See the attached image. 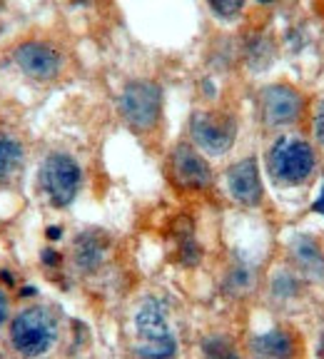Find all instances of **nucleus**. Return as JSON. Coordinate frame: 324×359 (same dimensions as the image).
I'll use <instances>...</instances> for the list:
<instances>
[{"instance_id": "obj_1", "label": "nucleus", "mask_w": 324, "mask_h": 359, "mask_svg": "<svg viewBox=\"0 0 324 359\" xmlns=\"http://www.w3.org/2000/svg\"><path fill=\"white\" fill-rule=\"evenodd\" d=\"M60 337L58 314L45 304H33L15 314L8 327V344L20 359H43Z\"/></svg>"}, {"instance_id": "obj_2", "label": "nucleus", "mask_w": 324, "mask_h": 359, "mask_svg": "<svg viewBox=\"0 0 324 359\" xmlns=\"http://www.w3.org/2000/svg\"><path fill=\"white\" fill-rule=\"evenodd\" d=\"M135 332L137 344L135 354L140 359H173L177 354V342L170 332L168 304L157 297H150L135 312Z\"/></svg>"}, {"instance_id": "obj_3", "label": "nucleus", "mask_w": 324, "mask_h": 359, "mask_svg": "<svg viewBox=\"0 0 324 359\" xmlns=\"http://www.w3.org/2000/svg\"><path fill=\"white\" fill-rule=\"evenodd\" d=\"M38 182L53 208H67V205H73V200L80 192L83 170L73 155L50 152V155H45L43 165H40Z\"/></svg>"}, {"instance_id": "obj_4", "label": "nucleus", "mask_w": 324, "mask_h": 359, "mask_svg": "<svg viewBox=\"0 0 324 359\" xmlns=\"http://www.w3.org/2000/svg\"><path fill=\"white\" fill-rule=\"evenodd\" d=\"M267 165L269 175L280 185H299L312 175L317 157H314V147L307 140L295 137V135H285L269 147Z\"/></svg>"}, {"instance_id": "obj_5", "label": "nucleus", "mask_w": 324, "mask_h": 359, "mask_svg": "<svg viewBox=\"0 0 324 359\" xmlns=\"http://www.w3.org/2000/svg\"><path fill=\"white\" fill-rule=\"evenodd\" d=\"M120 115L135 133H150L162 115V90L152 80H133L120 93Z\"/></svg>"}, {"instance_id": "obj_6", "label": "nucleus", "mask_w": 324, "mask_h": 359, "mask_svg": "<svg viewBox=\"0 0 324 359\" xmlns=\"http://www.w3.org/2000/svg\"><path fill=\"white\" fill-rule=\"evenodd\" d=\"M13 62L25 78L35 83H50L62 73V53L48 40H22L13 50Z\"/></svg>"}, {"instance_id": "obj_7", "label": "nucleus", "mask_w": 324, "mask_h": 359, "mask_svg": "<svg viewBox=\"0 0 324 359\" xmlns=\"http://www.w3.org/2000/svg\"><path fill=\"white\" fill-rule=\"evenodd\" d=\"M237 123L224 112H195L190 120V137L197 147L210 155H224L232 147Z\"/></svg>"}, {"instance_id": "obj_8", "label": "nucleus", "mask_w": 324, "mask_h": 359, "mask_svg": "<svg viewBox=\"0 0 324 359\" xmlns=\"http://www.w3.org/2000/svg\"><path fill=\"white\" fill-rule=\"evenodd\" d=\"M304 100L290 85H267L259 93V118L267 128H287L302 115Z\"/></svg>"}, {"instance_id": "obj_9", "label": "nucleus", "mask_w": 324, "mask_h": 359, "mask_svg": "<svg viewBox=\"0 0 324 359\" xmlns=\"http://www.w3.org/2000/svg\"><path fill=\"white\" fill-rule=\"evenodd\" d=\"M170 170L173 180L187 190H205L212 185V170L207 160L192 145H177L170 155Z\"/></svg>"}, {"instance_id": "obj_10", "label": "nucleus", "mask_w": 324, "mask_h": 359, "mask_svg": "<svg viewBox=\"0 0 324 359\" xmlns=\"http://www.w3.org/2000/svg\"><path fill=\"white\" fill-rule=\"evenodd\" d=\"M227 187L232 200L245 205V208H255L262 200V180H259V168L255 157H245L240 163H235L227 170Z\"/></svg>"}, {"instance_id": "obj_11", "label": "nucleus", "mask_w": 324, "mask_h": 359, "mask_svg": "<svg viewBox=\"0 0 324 359\" xmlns=\"http://www.w3.org/2000/svg\"><path fill=\"white\" fill-rule=\"evenodd\" d=\"M107 257V240L100 232H83L73 245V259L83 272H95Z\"/></svg>"}, {"instance_id": "obj_12", "label": "nucleus", "mask_w": 324, "mask_h": 359, "mask_svg": "<svg viewBox=\"0 0 324 359\" xmlns=\"http://www.w3.org/2000/svg\"><path fill=\"white\" fill-rule=\"evenodd\" d=\"M252 352L257 359H292L295 342H292V337L287 332L272 330L252 342Z\"/></svg>"}, {"instance_id": "obj_13", "label": "nucleus", "mask_w": 324, "mask_h": 359, "mask_svg": "<svg viewBox=\"0 0 324 359\" xmlns=\"http://www.w3.org/2000/svg\"><path fill=\"white\" fill-rule=\"evenodd\" d=\"M22 157H25V147L15 135L0 133V185H6L8 180L15 177L22 165Z\"/></svg>"}, {"instance_id": "obj_14", "label": "nucleus", "mask_w": 324, "mask_h": 359, "mask_svg": "<svg viewBox=\"0 0 324 359\" xmlns=\"http://www.w3.org/2000/svg\"><path fill=\"white\" fill-rule=\"evenodd\" d=\"M295 257L299 262V267L307 269L309 275H322L324 272V255L319 252V247L309 240H299L295 245Z\"/></svg>"}, {"instance_id": "obj_15", "label": "nucleus", "mask_w": 324, "mask_h": 359, "mask_svg": "<svg viewBox=\"0 0 324 359\" xmlns=\"http://www.w3.org/2000/svg\"><path fill=\"white\" fill-rule=\"evenodd\" d=\"M202 354H205V359H242L237 349L232 347V342L224 337H205Z\"/></svg>"}, {"instance_id": "obj_16", "label": "nucleus", "mask_w": 324, "mask_h": 359, "mask_svg": "<svg viewBox=\"0 0 324 359\" xmlns=\"http://www.w3.org/2000/svg\"><path fill=\"white\" fill-rule=\"evenodd\" d=\"M215 15L220 18H235L245 8V0H207Z\"/></svg>"}, {"instance_id": "obj_17", "label": "nucleus", "mask_w": 324, "mask_h": 359, "mask_svg": "<svg viewBox=\"0 0 324 359\" xmlns=\"http://www.w3.org/2000/svg\"><path fill=\"white\" fill-rule=\"evenodd\" d=\"M314 137L324 147V100H319L317 110H314Z\"/></svg>"}, {"instance_id": "obj_18", "label": "nucleus", "mask_w": 324, "mask_h": 359, "mask_svg": "<svg viewBox=\"0 0 324 359\" xmlns=\"http://www.w3.org/2000/svg\"><path fill=\"white\" fill-rule=\"evenodd\" d=\"M8 314H11V304H8V294L0 290V327L8 322Z\"/></svg>"}, {"instance_id": "obj_19", "label": "nucleus", "mask_w": 324, "mask_h": 359, "mask_svg": "<svg viewBox=\"0 0 324 359\" xmlns=\"http://www.w3.org/2000/svg\"><path fill=\"white\" fill-rule=\"evenodd\" d=\"M314 212L324 215V187H322V195H319V200L314 202Z\"/></svg>"}, {"instance_id": "obj_20", "label": "nucleus", "mask_w": 324, "mask_h": 359, "mask_svg": "<svg viewBox=\"0 0 324 359\" xmlns=\"http://www.w3.org/2000/svg\"><path fill=\"white\" fill-rule=\"evenodd\" d=\"M257 3H262V6H267V3H274V0H257Z\"/></svg>"}]
</instances>
